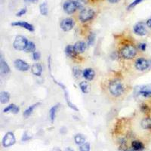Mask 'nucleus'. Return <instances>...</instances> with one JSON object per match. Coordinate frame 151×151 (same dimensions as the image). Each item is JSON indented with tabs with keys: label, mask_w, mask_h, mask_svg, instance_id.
<instances>
[{
	"label": "nucleus",
	"mask_w": 151,
	"mask_h": 151,
	"mask_svg": "<svg viewBox=\"0 0 151 151\" xmlns=\"http://www.w3.org/2000/svg\"><path fill=\"white\" fill-rule=\"evenodd\" d=\"M94 39H95V36H94V34H93V33L90 34L89 37H88V45H92L94 42Z\"/></svg>",
	"instance_id": "34"
},
{
	"label": "nucleus",
	"mask_w": 151,
	"mask_h": 151,
	"mask_svg": "<svg viewBox=\"0 0 151 151\" xmlns=\"http://www.w3.org/2000/svg\"><path fill=\"white\" fill-rule=\"evenodd\" d=\"M25 51H27V52H36V45H35V43L33 42H29L27 47V48Z\"/></svg>",
	"instance_id": "27"
},
{
	"label": "nucleus",
	"mask_w": 151,
	"mask_h": 151,
	"mask_svg": "<svg viewBox=\"0 0 151 151\" xmlns=\"http://www.w3.org/2000/svg\"><path fill=\"white\" fill-rule=\"evenodd\" d=\"M74 140H75L76 144H78V145H82V144H85L86 141V138L83 134H78L75 136L74 137Z\"/></svg>",
	"instance_id": "21"
},
{
	"label": "nucleus",
	"mask_w": 151,
	"mask_h": 151,
	"mask_svg": "<svg viewBox=\"0 0 151 151\" xmlns=\"http://www.w3.org/2000/svg\"><path fill=\"white\" fill-rule=\"evenodd\" d=\"M108 2L110 3H117L118 2H119V0H108Z\"/></svg>",
	"instance_id": "40"
},
{
	"label": "nucleus",
	"mask_w": 151,
	"mask_h": 151,
	"mask_svg": "<svg viewBox=\"0 0 151 151\" xmlns=\"http://www.w3.org/2000/svg\"><path fill=\"white\" fill-rule=\"evenodd\" d=\"M76 2H77L78 5H79V9H82L83 10V9H84V5H86V4L88 3V0H76Z\"/></svg>",
	"instance_id": "31"
},
{
	"label": "nucleus",
	"mask_w": 151,
	"mask_h": 151,
	"mask_svg": "<svg viewBox=\"0 0 151 151\" xmlns=\"http://www.w3.org/2000/svg\"><path fill=\"white\" fill-rule=\"evenodd\" d=\"M83 76L87 80H92L94 78L95 73L91 68H86L83 71Z\"/></svg>",
	"instance_id": "14"
},
{
	"label": "nucleus",
	"mask_w": 151,
	"mask_h": 151,
	"mask_svg": "<svg viewBox=\"0 0 151 151\" xmlns=\"http://www.w3.org/2000/svg\"><path fill=\"white\" fill-rule=\"evenodd\" d=\"M27 132H25V134H24V137H23V138H22V141H27V140H29V138H30V137H27Z\"/></svg>",
	"instance_id": "36"
},
{
	"label": "nucleus",
	"mask_w": 151,
	"mask_h": 151,
	"mask_svg": "<svg viewBox=\"0 0 151 151\" xmlns=\"http://www.w3.org/2000/svg\"><path fill=\"white\" fill-rule=\"evenodd\" d=\"M64 12L68 14H73L76 10L79 9V5L76 0H67L63 5Z\"/></svg>",
	"instance_id": "4"
},
{
	"label": "nucleus",
	"mask_w": 151,
	"mask_h": 151,
	"mask_svg": "<svg viewBox=\"0 0 151 151\" xmlns=\"http://www.w3.org/2000/svg\"><path fill=\"white\" fill-rule=\"evenodd\" d=\"M139 94L141 95L144 97H146V98H148V97L151 96V87L150 86H144V87H142L140 88Z\"/></svg>",
	"instance_id": "19"
},
{
	"label": "nucleus",
	"mask_w": 151,
	"mask_h": 151,
	"mask_svg": "<svg viewBox=\"0 0 151 151\" xmlns=\"http://www.w3.org/2000/svg\"><path fill=\"white\" fill-rule=\"evenodd\" d=\"M141 126L144 129H151V119L149 117L144 118L141 121Z\"/></svg>",
	"instance_id": "22"
},
{
	"label": "nucleus",
	"mask_w": 151,
	"mask_h": 151,
	"mask_svg": "<svg viewBox=\"0 0 151 151\" xmlns=\"http://www.w3.org/2000/svg\"><path fill=\"white\" fill-rule=\"evenodd\" d=\"M26 13H27V8H23V9H21V10L19 11L17 14H16V16H17V17H21L22 15H24Z\"/></svg>",
	"instance_id": "32"
},
{
	"label": "nucleus",
	"mask_w": 151,
	"mask_h": 151,
	"mask_svg": "<svg viewBox=\"0 0 151 151\" xmlns=\"http://www.w3.org/2000/svg\"><path fill=\"white\" fill-rule=\"evenodd\" d=\"M24 1L26 2H29V3H36L39 0H24Z\"/></svg>",
	"instance_id": "39"
},
{
	"label": "nucleus",
	"mask_w": 151,
	"mask_h": 151,
	"mask_svg": "<svg viewBox=\"0 0 151 151\" xmlns=\"http://www.w3.org/2000/svg\"><path fill=\"white\" fill-rule=\"evenodd\" d=\"M27 39L23 36H17L14 40V43H13V46L16 50L18 51H24L26 50L27 47L28 45Z\"/></svg>",
	"instance_id": "3"
},
{
	"label": "nucleus",
	"mask_w": 151,
	"mask_h": 151,
	"mask_svg": "<svg viewBox=\"0 0 151 151\" xmlns=\"http://www.w3.org/2000/svg\"><path fill=\"white\" fill-rule=\"evenodd\" d=\"M79 87H80L81 91H83L84 94H87L89 91V85L88 84L87 82H81L79 83Z\"/></svg>",
	"instance_id": "25"
},
{
	"label": "nucleus",
	"mask_w": 151,
	"mask_h": 151,
	"mask_svg": "<svg viewBox=\"0 0 151 151\" xmlns=\"http://www.w3.org/2000/svg\"><path fill=\"white\" fill-rule=\"evenodd\" d=\"M14 64L16 69L20 71H22V72L27 71L29 69V64H28L26 61L21 60V59H17V60H15Z\"/></svg>",
	"instance_id": "10"
},
{
	"label": "nucleus",
	"mask_w": 151,
	"mask_h": 151,
	"mask_svg": "<svg viewBox=\"0 0 151 151\" xmlns=\"http://www.w3.org/2000/svg\"><path fill=\"white\" fill-rule=\"evenodd\" d=\"M94 11L90 8H84L83 10L81 11L79 14V20L82 22L85 23L87 21H91V19L94 17Z\"/></svg>",
	"instance_id": "5"
},
{
	"label": "nucleus",
	"mask_w": 151,
	"mask_h": 151,
	"mask_svg": "<svg viewBox=\"0 0 151 151\" xmlns=\"http://www.w3.org/2000/svg\"><path fill=\"white\" fill-rule=\"evenodd\" d=\"M142 1H143V0H134V2H132V3H131L130 5L128 6V10H131V9H132L133 8H134L136 5H137L138 4L141 3Z\"/></svg>",
	"instance_id": "30"
},
{
	"label": "nucleus",
	"mask_w": 151,
	"mask_h": 151,
	"mask_svg": "<svg viewBox=\"0 0 151 151\" xmlns=\"http://www.w3.org/2000/svg\"><path fill=\"white\" fill-rule=\"evenodd\" d=\"M122 151H135V150H122Z\"/></svg>",
	"instance_id": "43"
},
{
	"label": "nucleus",
	"mask_w": 151,
	"mask_h": 151,
	"mask_svg": "<svg viewBox=\"0 0 151 151\" xmlns=\"http://www.w3.org/2000/svg\"><path fill=\"white\" fill-rule=\"evenodd\" d=\"M135 67L140 71L146 70L150 67V61L144 58H140L135 61Z\"/></svg>",
	"instance_id": "7"
},
{
	"label": "nucleus",
	"mask_w": 151,
	"mask_h": 151,
	"mask_svg": "<svg viewBox=\"0 0 151 151\" xmlns=\"http://www.w3.org/2000/svg\"><path fill=\"white\" fill-rule=\"evenodd\" d=\"M31 71H32L33 74H34L35 76H40L42 75V65L39 64V63H36V64H33V66L31 67Z\"/></svg>",
	"instance_id": "15"
},
{
	"label": "nucleus",
	"mask_w": 151,
	"mask_h": 151,
	"mask_svg": "<svg viewBox=\"0 0 151 151\" xmlns=\"http://www.w3.org/2000/svg\"><path fill=\"white\" fill-rule=\"evenodd\" d=\"M65 54L67 57L70 58H76V52L75 51V48H74V46L71 45H68L65 48Z\"/></svg>",
	"instance_id": "16"
},
{
	"label": "nucleus",
	"mask_w": 151,
	"mask_h": 151,
	"mask_svg": "<svg viewBox=\"0 0 151 151\" xmlns=\"http://www.w3.org/2000/svg\"><path fill=\"white\" fill-rule=\"evenodd\" d=\"M39 104H39V103H38V104H33V105H32V106H29V107H28V108L27 109V110H25V111H24V116L25 117V118H28V117H29V116H30L31 114H32V113H33V110H34V109L36 108V106H37Z\"/></svg>",
	"instance_id": "24"
},
{
	"label": "nucleus",
	"mask_w": 151,
	"mask_h": 151,
	"mask_svg": "<svg viewBox=\"0 0 151 151\" xmlns=\"http://www.w3.org/2000/svg\"><path fill=\"white\" fill-rule=\"evenodd\" d=\"M138 48L141 51H142V52H144L147 48V45L145 43H140L139 45H138Z\"/></svg>",
	"instance_id": "35"
},
{
	"label": "nucleus",
	"mask_w": 151,
	"mask_h": 151,
	"mask_svg": "<svg viewBox=\"0 0 151 151\" xmlns=\"http://www.w3.org/2000/svg\"><path fill=\"white\" fill-rule=\"evenodd\" d=\"M65 151H74L72 149V148H70V147H67V149L65 150Z\"/></svg>",
	"instance_id": "41"
},
{
	"label": "nucleus",
	"mask_w": 151,
	"mask_h": 151,
	"mask_svg": "<svg viewBox=\"0 0 151 151\" xmlns=\"http://www.w3.org/2000/svg\"><path fill=\"white\" fill-rule=\"evenodd\" d=\"M12 26L21 27L26 29L27 30L30 31V32L34 31V27L32 24L26 22V21H15V22L12 23Z\"/></svg>",
	"instance_id": "11"
},
{
	"label": "nucleus",
	"mask_w": 151,
	"mask_h": 151,
	"mask_svg": "<svg viewBox=\"0 0 151 151\" xmlns=\"http://www.w3.org/2000/svg\"><path fill=\"white\" fill-rule=\"evenodd\" d=\"M40 14L43 16H46L48 13V4L46 2H42L41 5H40Z\"/></svg>",
	"instance_id": "23"
},
{
	"label": "nucleus",
	"mask_w": 151,
	"mask_h": 151,
	"mask_svg": "<svg viewBox=\"0 0 151 151\" xmlns=\"http://www.w3.org/2000/svg\"><path fill=\"white\" fill-rule=\"evenodd\" d=\"M120 55L123 58L130 60L134 58L137 55V49L133 45H127L121 49Z\"/></svg>",
	"instance_id": "2"
},
{
	"label": "nucleus",
	"mask_w": 151,
	"mask_h": 151,
	"mask_svg": "<svg viewBox=\"0 0 151 151\" xmlns=\"http://www.w3.org/2000/svg\"><path fill=\"white\" fill-rule=\"evenodd\" d=\"M15 137L12 132H8L7 134H5V137H3L2 140V145L5 147H9L14 145L15 143Z\"/></svg>",
	"instance_id": "8"
},
{
	"label": "nucleus",
	"mask_w": 151,
	"mask_h": 151,
	"mask_svg": "<svg viewBox=\"0 0 151 151\" xmlns=\"http://www.w3.org/2000/svg\"><path fill=\"white\" fill-rule=\"evenodd\" d=\"M0 72L2 74H8L10 72V67L2 57L0 59Z\"/></svg>",
	"instance_id": "13"
},
{
	"label": "nucleus",
	"mask_w": 151,
	"mask_h": 151,
	"mask_svg": "<svg viewBox=\"0 0 151 151\" xmlns=\"http://www.w3.org/2000/svg\"><path fill=\"white\" fill-rule=\"evenodd\" d=\"M73 73L74 76L76 79H78V78L80 77V76L83 74V73L78 67H73Z\"/></svg>",
	"instance_id": "28"
},
{
	"label": "nucleus",
	"mask_w": 151,
	"mask_h": 151,
	"mask_svg": "<svg viewBox=\"0 0 151 151\" xmlns=\"http://www.w3.org/2000/svg\"><path fill=\"white\" fill-rule=\"evenodd\" d=\"M74 25H75L74 20L72 18H70V17L64 18L60 22V28L65 32L71 30L74 27Z\"/></svg>",
	"instance_id": "6"
},
{
	"label": "nucleus",
	"mask_w": 151,
	"mask_h": 151,
	"mask_svg": "<svg viewBox=\"0 0 151 151\" xmlns=\"http://www.w3.org/2000/svg\"><path fill=\"white\" fill-rule=\"evenodd\" d=\"M10 100V94L7 91H2L0 94V101L2 104H7Z\"/></svg>",
	"instance_id": "20"
},
{
	"label": "nucleus",
	"mask_w": 151,
	"mask_h": 151,
	"mask_svg": "<svg viewBox=\"0 0 151 151\" xmlns=\"http://www.w3.org/2000/svg\"><path fill=\"white\" fill-rule=\"evenodd\" d=\"M53 151H61V150H60L59 149V148H58V147H55V149L53 150Z\"/></svg>",
	"instance_id": "42"
},
{
	"label": "nucleus",
	"mask_w": 151,
	"mask_h": 151,
	"mask_svg": "<svg viewBox=\"0 0 151 151\" xmlns=\"http://www.w3.org/2000/svg\"><path fill=\"white\" fill-rule=\"evenodd\" d=\"M73 46L74 48H75V51L77 54L83 53L86 50V48H87L86 43L83 41H79L77 42H76V44Z\"/></svg>",
	"instance_id": "12"
},
{
	"label": "nucleus",
	"mask_w": 151,
	"mask_h": 151,
	"mask_svg": "<svg viewBox=\"0 0 151 151\" xmlns=\"http://www.w3.org/2000/svg\"><path fill=\"white\" fill-rule=\"evenodd\" d=\"M109 90L113 96L119 97L124 92V86L120 81L113 80L111 81L109 85Z\"/></svg>",
	"instance_id": "1"
},
{
	"label": "nucleus",
	"mask_w": 151,
	"mask_h": 151,
	"mask_svg": "<svg viewBox=\"0 0 151 151\" xmlns=\"http://www.w3.org/2000/svg\"><path fill=\"white\" fill-rule=\"evenodd\" d=\"M33 58L34 60H39L40 59V58H41V55H40V53L39 52H35L33 54Z\"/></svg>",
	"instance_id": "33"
},
{
	"label": "nucleus",
	"mask_w": 151,
	"mask_h": 151,
	"mask_svg": "<svg viewBox=\"0 0 151 151\" xmlns=\"http://www.w3.org/2000/svg\"><path fill=\"white\" fill-rule=\"evenodd\" d=\"M80 151H90V144L88 142H86L85 144L80 145L79 147Z\"/></svg>",
	"instance_id": "29"
},
{
	"label": "nucleus",
	"mask_w": 151,
	"mask_h": 151,
	"mask_svg": "<svg viewBox=\"0 0 151 151\" xmlns=\"http://www.w3.org/2000/svg\"><path fill=\"white\" fill-rule=\"evenodd\" d=\"M134 32L136 35L144 36L147 34V29L145 24L143 22H139L134 27Z\"/></svg>",
	"instance_id": "9"
},
{
	"label": "nucleus",
	"mask_w": 151,
	"mask_h": 151,
	"mask_svg": "<svg viewBox=\"0 0 151 151\" xmlns=\"http://www.w3.org/2000/svg\"><path fill=\"white\" fill-rule=\"evenodd\" d=\"M142 108L144 109V110H143V112H144V113H146V112L148 110L147 105H146V104H143L142 106H141V109H142Z\"/></svg>",
	"instance_id": "37"
},
{
	"label": "nucleus",
	"mask_w": 151,
	"mask_h": 151,
	"mask_svg": "<svg viewBox=\"0 0 151 151\" xmlns=\"http://www.w3.org/2000/svg\"><path fill=\"white\" fill-rule=\"evenodd\" d=\"M146 24H147V26L150 29H151V18L148 19L146 22Z\"/></svg>",
	"instance_id": "38"
},
{
	"label": "nucleus",
	"mask_w": 151,
	"mask_h": 151,
	"mask_svg": "<svg viewBox=\"0 0 151 151\" xmlns=\"http://www.w3.org/2000/svg\"><path fill=\"white\" fill-rule=\"evenodd\" d=\"M132 150L135 151H141L144 149V145L139 141H133L132 142Z\"/></svg>",
	"instance_id": "18"
},
{
	"label": "nucleus",
	"mask_w": 151,
	"mask_h": 151,
	"mask_svg": "<svg viewBox=\"0 0 151 151\" xmlns=\"http://www.w3.org/2000/svg\"><path fill=\"white\" fill-rule=\"evenodd\" d=\"M19 111H20L19 106H17L16 104H12L6 106L3 110L4 113H9V112H11V113H14V114L18 113Z\"/></svg>",
	"instance_id": "17"
},
{
	"label": "nucleus",
	"mask_w": 151,
	"mask_h": 151,
	"mask_svg": "<svg viewBox=\"0 0 151 151\" xmlns=\"http://www.w3.org/2000/svg\"><path fill=\"white\" fill-rule=\"evenodd\" d=\"M58 105H55L53 107L51 108L49 111V116L50 119H51V121L52 122L55 121V116H56V113H57V110H58Z\"/></svg>",
	"instance_id": "26"
}]
</instances>
